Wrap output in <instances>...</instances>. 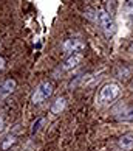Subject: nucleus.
Masks as SVG:
<instances>
[{
    "label": "nucleus",
    "instance_id": "obj_6",
    "mask_svg": "<svg viewBox=\"0 0 133 151\" xmlns=\"http://www.w3.org/2000/svg\"><path fill=\"white\" fill-rule=\"evenodd\" d=\"M118 147L122 151H130L133 148V134L132 132L124 134V136L118 140Z\"/></svg>",
    "mask_w": 133,
    "mask_h": 151
},
{
    "label": "nucleus",
    "instance_id": "obj_9",
    "mask_svg": "<svg viewBox=\"0 0 133 151\" xmlns=\"http://www.w3.org/2000/svg\"><path fill=\"white\" fill-rule=\"evenodd\" d=\"M118 120L122 122H133V108H127L118 115Z\"/></svg>",
    "mask_w": 133,
    "mask_h": 151
},
{
    "label": "nucleus",
    "instance_id": "obj_13",
    "mask_svg": "<svg viewBox=\"0 0 133 151\" xmlns=\"http://www.w3.org/2000/svg\"><path fill=\"white\" fill-rule=\"evenodd\" d=\"M5 64H6V63H5V59H3L2 56H0V72H2V70L5 69Z\"/></svg>",
    "mask_w": 133,
    "mask_h": 151
},
{
    "label": "nucleus",
    "instance_id": "obj_11",
    "mask_svg": "<svg viewBox=\"0 0 133 151\" xmlns=\"http://www.w3.org/2000/svg\"><path fill=\"white\" fill-rule=\"evenodd\" d=\"M45 122V119H43V117H40V119H37L34 123H33V128H31V134H36L39 129H40V125L42 123Z\"/></svg>",
    "mask_w": 133,
    "mask_h": 151
},
{
    "label": "nucleus",
    "instance_id": "obj_12",
    "mask_svg": "<svg viewBox=\"0 0 133 151\" xmlns=\"http://www.w3.org/2000/svg\"><path fill=\"white\" fill-rule=\"evenodd\" d=\"M14 143H16V137H14V136H8L6 140L2 143V150H8L11 145H14Z\"/></svg>",
    "mask_w": 133,
    "mask_h": 151
},
{
    "label": "nucleus",
    "instance_id": "obj_5",
    "mask_svg": "<svg viewBox=\"0 0 133 151\" xmlns=\"http://www.w3.org/2000/svg\"><path fill=\"white\" fill-rule=\"evenodd\" d=\"M82 58H84V55H82V53H73V55H70V56L64 61V64L60 65V69H62L64 72L73 70L74 67L79 65V63L82 61Z\"/></svg>",
    "mask_w": 133,
    "mask_h": 151
},
{
    "label": "nucleus",
    "instance_id": "obj_2",
    "mask_svg": "<svg viewBox=\"0 0 133 151\" xmlns=\"http://www.w3.org/2000/svg\"><path fill=\"white\" fill-rule=\"evenodd\" d=\"M51 93H53V84L50 81H43L36 87V91L31 97V101H33V104H40L47 98L51 97Z\"/></svg>",
    "mask_w": 133,
    "mask_h": 151
},
{
    "label": "nucleus",
    "instance_id": "obj_3",
    "mask_svg": "<svg viewBox=\"0 0 133 151\" xmlns=\"http://www.w3.org/2000/svg\"><path fill=\"white\" fill-rule=\"evenodd\" d=\"M121 92L119 86L116 83H108V84H104L101 87V92H99V101L101 103H112L113 100L118 98V95Z\"/></svg>",
    "mask_w": 133,
    "mask_h": 151
},
{
    "label": "nucleus",
    "instance_id": "obj_1",
    "mask_svg": "<svg viewBox=\"0 0 133 151\" xmlns=\"http://www.w3.org/2000/svg\"><path fill=\"white\" fill-rule=\"evenodd\" d=\"M95 20L98 22L99 25H101L102 31H104L107 36L115 35V31H116V24H115L112 14H110L108 11H105V9H98V11H96V16H95Z\"/></svg>",
    "mask_w": 133,
    "mask_h": 151
},
{
    "label": "nucleus",
    "instance_id": "obj_10",
    "mask_svg": "<svg viewBox=\"0 0 133 151\" xmlns=\"http://www.w3.org/2000/svg\"><path fill=\"white\" fill-rule=\"evenodd\" d=\"M122 9L127 17H132L133 19V0H125L122 3Z\"/></svg>",
    "mask_w": 133,
    "mask_h": 151
},
{
    "label": "nucleus",
    "instance_id": "obj_8",
    "mask_svg": "<svg viewBox=\"0 0 133 151\" xmlns=\"http://www.w3.org/2000/svg\"><path fill=\"white\" fill-rule=\"evenodd\" d=\"M65 106H66V100L64 97H59L56 101L53 103V106H51V112L57 115V114H60L65 109Z\"/></svg>",
    "mask_w": 133,
    "mask_h": 151
},
{
    "label": "nucleus",
    "instance_id": "obj_7",
    "mask_svg": "<svg viewBox=\"0 0 133 151\" xmlns=\"http://www.w3.org/2000/svg\"><path fill=\"white\" fill-rule=\"evenodd\" d=\"M16 86H17V83H16V80H13V78H8V80L3 81L2 87H0V92H2V95H9L14 92Z\"/></svg>",
    "mask_w": 133,
    "mask_h": 151
},
{
    "label": "nucleus",
    "instance_id": "obj_15",
    "mask_svg": "<svg viewBox=\"0 0 133 151\" xmlns=\"http://www.w3.org/2000/svg\"><path fill=\"white\" fill-rule=\"evenodd\" d=\"M130 87H132V91H133V81H132V86H130Z\"/></svg>",
    "mask_w": 133,
    "mask_h": 151
},
{
    "label": "nucleus",
    "instance_id": "obj_14",
    "mask_svg": "<svg viewBox=\"0 0 133 151\" xmlns=\"http://www.w3.org/2000/svg\"><path fill=\"white\" fill-rule=\"evenodd\" d=\"M3 129V119H2V115H0V131Z\"/></svg>",
    "mask_w": 133,
    "mask_h": 151
},
{
    "label": "nucleus",
    "instance_id": "obj_4",
    "mask_svg": "<svg viewBox=\"0 0 133 151\" xmlns=\"http://www.w3.org/2000/svg\"><path fill=\"white\" fill-rule=\"evenodd\" d=\"M85 48V42L79 37H70L65 39L62 44V50L66 55H73V53H81V50Z\"/></svg>",
    "mask_w": 133,
    "mask_h": 151
}]
</instances>
